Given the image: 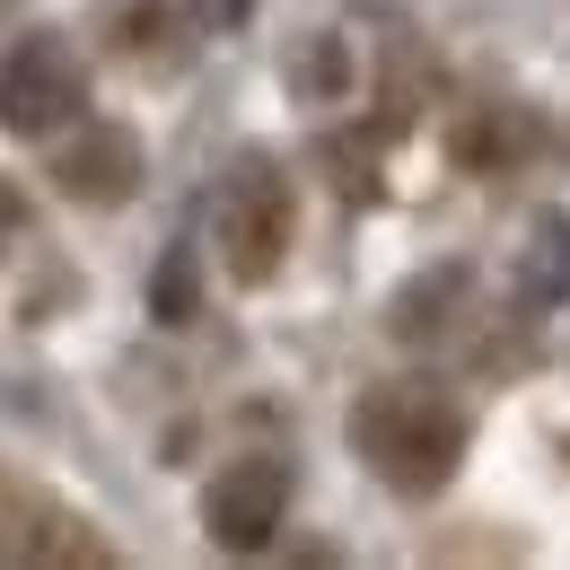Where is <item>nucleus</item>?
<instances>
[{
	"mask_svg": "<svg viewBox=\"0 0 570 570\" xmlns=\"http://www.w3.org/2000/svg\"><path fill=\"white\" fill-rule=\"evenodd\" d=\"M282 509H289V465L282 456H246V465H228L212 492H203V527H212L228 553H246V544H273Z\"/></svg>",
	"mask_w": 570,
	"mask_h": 570,
	"instance_id": "obj_3",
	"label": "nucleus"
},
{
	"mask_svg": "<svg viewBox=\"0 0 570 570\" xmlns=\"http://www.w3.org/2000/svg\"><path fill=\"white\" fill-rule=\"evenodd\" d=\"M518 289H527L535 307L570 298V219H544V228H535V246H527V264H518Z\"/></svg>",
	"mask_w": 570,
	"mask_h": 570,
	"instance_id": "obj_6",
	"label": "nucleus"
},
{
	"mask_svg": "<svg viewBox=\"0 0 570 570\" xmlns=\"http://www.w3.org/2000/svg\"><path fill=\"white\" fill-rule=\"evenodd\" d=\"M0 9H18V0H0Z\"/></svg>",
	"mask_w": 570,
	"mask_h": 570,
	"instance_id": "obj_11",
	"label": "nucleus"
},
{
	"mask_svg": "<svg viewBox=\"0 0 570 570\" xmlns=\"http://www.w3.org/2000/svg\"><path fill=\"white\" fill-rule=\"evenodd\" d=\"M456 282H465V273H430V282H413L404 298H395V334H404V343H422V334H430V298H448Z\"/></svg>",
	"mask_w": 570,
	"mask_h": 570,
	"instance_id": "obj_8",
	"label": "nucleus"
},
{
	"mask_svg": "<svg viewBox=\"0 0 570 570\" xmlns=\"http://www.w3.org/2000/svg\"><path fill=\"white\" fill-rule=\"evenodd\" d=\"M132 167H141L132 132H88V141L62 158V185H71L79 203H124V194H132Z\"/></svg>",
	"mask_w": 570,
	"mask_h": 570,
	"instance_id": "obj_5",
	"label": "nucleus"
},
{
	"mask_svg": "<svg viewBox=\"0 0 570 570\" xmlns=\"http://www.w3.org/2000/svg\"><path fill=\"white\" fill-rule=\"evenodd\" d=\"M352 439L395 492H439L448 465H456V448H465V422H456V404L439 386L413 377V386H377L352 413Z\"/></svg>",
	"mask_w": 570,
	"mask_h": 570,
	"instance_id": "obj_1",
	"label": "nucleus"
},
{
	"mask_svg": "<svg viewBox=\"0 0 570 570\" xmlns=\"http://www.w3.org/2000/svg\"><path fill=\"white\" fill-rule=\"evenodd\" d=\"M282 185H273V167L255 158V167H237V185H228V255H237V273H273V246H282Z\"/></svg>",
	"mask_w": 570,
	"mask_h": 570,
	"instance_id": "obj_4",
	"label": "nucleus"
},
{
	"mask_svg": "<svg viewBox=\"0 0 570 570\" xmlns=\"http://www.w3.org/2000/svg\"><path fill=\"white\" fill-rule=\"evenodd\" d=\"M9 228H18V194L0 185V237H9Z\"/></svg>",
	"mask_w": 570,
	"mask_h": 570,
	"instance_id": "obj_10",
	"label": "nucleus"
},
{
	"mask_svg": "<svg viewBox=\"0 0 570 570\" xmlns=\"http://www.w3.org/2000/svg\"><path fill=\"white\" fill-rule=\"evenodd\" d=\"M79 97H88V79H79L62 36H36V45H18V53L0 62V124H9V132H53V124H71Z\"/></svg>",
	"mask_w": 570,
	"mask_h": 570,
	"instance_id": "obj_2",
	"label": "nucleus"
},
{
	"mask_svg": "<svg viewBox=\"0 0 570 570\" xmlns=\"http://www.w3.org/2000/svg\"><path fill=\"white\" fill-rule=\"evenodd\" d=\"M149 307H158L167 325H176V316H194V255H185V246L158 264V282H149Z\"/></svg>",
	"mask_w": 570,
	"mask_h": 570,
	"instance_id": "obj_7",
	"label": "nucleus"
},
{
	"mask_svg": "<svg viewBox=\"0 0 570 570\" xmlns=\"http://www.w3.org/2000/svg\"><path fill=\"white\" fill-rule=\"evenodd\" d=\"M194 9H203V18H212V27H237V18H246V9H255V0H194Z\"/></svg>",
	"mask_w": 570,
	"mask_h": 570,
	"instance_id": "obj_9",
	"label": "nucleus"
}]
</instances>
